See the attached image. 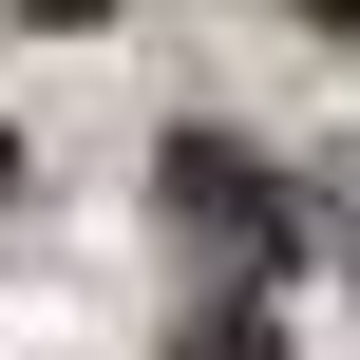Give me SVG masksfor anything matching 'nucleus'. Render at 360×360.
<instances>
[{"mask_svg": "<svg viewBox=\"0 0 360 360\" xmlns=\"http://www.w3.org/2000/svg\"><path fill=\"white\" fill-rule=\"evenodd\" d=\"M19 19H95V0H19Z\"/></svg>", "mask_w": 360, "mask_h": 360, "instance_id": "nucleus-4", "label": "nucleus"}, {"mask_svg": "<svg viewBox=\"0 0 360 360\" xmlns=\"http://www.w3.org/2000/svg\"><path fill=\"white\" fill-rule=\"evenodd\" d=\"M171 360H285V323H266V304H209V323H190Z\"/></svg>", "mask_w": 360, "mask_h": 360, "instance_id": "nucleus-2", "label": "nucleus"}, {"mask_svg": "<svg viewBox=\"0 0 360 360\" xmlns=\"http://www.w3.org/2000/svg\"><path fill=\"white\" fill-rule=\"evenodd\" d=\"M0 190H19V152H0Z\"/></svg>", "mask_w": 360, "mask_h": 360, "instance_id": "nucleus-5", "label": "nucleus"}, {"mask_svg": "<svg viewBox=\"0 0 360 360\" xmlns=\"http://www.w3.org/2000/svg\"><path fill=\"white\" fill-rule=\"evenodd\" d=\"M304 19H323V38H360V0H304Z\"/></svg>", "mask_w": 360, "mask_h": 360, "instance_id": "nucleus-3", "label": "nucleus"}, {"mask_svg": "<svg viewBox=\"0 0 360 360\" xmlns=\"http://www.w3.org/2000/svg\"><path fill=\"white\" fill-rule=\"evenodd\" d=\"M152 209H171L190 247H228V266H304L285 171H266V152H228V133H171V152H152Z\"/></svg>", "mask_w": 360, "mask_h": 360, "instance_id": "nucleus-1", "label": "nucleus"}]
</instances>
